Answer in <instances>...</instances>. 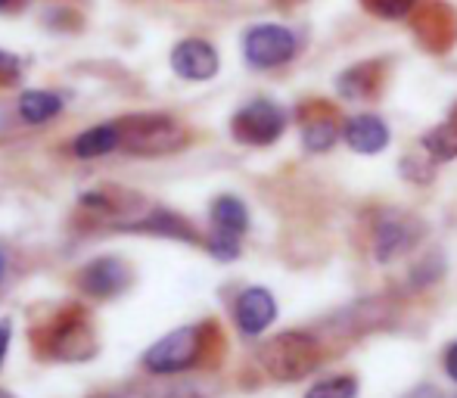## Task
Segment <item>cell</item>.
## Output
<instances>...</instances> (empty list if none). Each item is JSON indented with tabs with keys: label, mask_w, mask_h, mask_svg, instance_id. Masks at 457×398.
Returning <instances> with one entry per match:
<instances>
[{
	"label": "cell",
	"mask_w": 457,
	"mask_h": 398,
	"mask_svg": "<svg viewBox=\"0 0 457 398\" xmlns=\"http://www.w3.org/2000/svg\"><path fill=\"white\" fill-rule=\"evenodd\" d=\"M343 137L355 153H361V156H373V153H383L386 146H389L392 131L379 115L361 112V115H352V119L345 121Z\"/></svg>",
	"instance_id": "10"
},
{
	"label": "cell",
	"mask_w": 457,
	"mask_h": 398,
	"mask_svg": "<svg viewBox=\"0 0 457 398\" xmlns=\"http://www.w3.org/2000/svg\"><path fill=\"white\" fill-rule=\"evenodd\" d=\"M6 4H10V0H0V6H6Z\"/></svg>",
	"instance_id": "25"
},
{
	"label": "cell",
	"mask_w": 457,
	"mask_h": 398,
	"mask_svg": "<svg viewBox=\"0 0 457 398\" xmlns=\"http://www.w3.org/2000/svg\"><path fill=\"white\" fill-rule=\"evenodd\" d=\"M134 230H140V234H159V236H175V240H184V243H196V234H193V228L184 221L181 215H175V211H165V209H156L150 211L146 218H140V221L131 224Z\"/></svg>",
	"instance_id": "14"
},
{
	"label": "cell",
	"mask_w": 457,
	"mask_h": 398,
	"mask_svg": "<svg viewBox=\"0 0 457 398\" xmlns=\"http://www.w3.org/2000/svg\"><path fill=\"white\" fill-rule=\"evenodd\" d=\"M4 274H6V253L0 249V280H4Z\"/></svg>",
	"instance_id": "24"
},
{
	"label": "cell",
	"mask_w": 457,
	"mask_h": 398,
	"mask_svg": "<svg viewBox=\"0 0 457 398\" xmlns=\"http://www.w3.org/2000/svg\"><path fill=\"white\" fill-rule=\"evenodd\" d=\"M234 318L243 336H262L277 318V299L265 286H249L237 296Z\"/></svg>",
	"instance_id": "8"
},
{
	"label": "cell",
	"mask_w": 457,
	"mask_h": 398,
	"mask_svg": "<svg viewBox=\"0 0 457 398\" xmlns=\"http://www.w3.org/2000/svg\"><path fill=\"white\" fill-rule=\"evenodd\" d=\"M420 240V221L404 211H383L373 228V253H377V261H392L402 253H408L414 243Z\"/></svg>",
	"instance_id": "6"
},
{
	"label": "cell",
	"mask_w": 457,
	"mask_h": 398,
	"mask_svg": "<svg viewBox=\"0 0 457 398\" xmlns=\"http://www.w3.org/2000/svg\"><path fill=\"white\" fill-rule=\"evenodd\" d=\"M121 146V125H96L75 137L72 153L79 159H100Z\"/></svg>",
	"instance_id": "12"
},
{
	"label": "cell",
	"mask_w": 457,
	"mask_h": 398,
	"mask_svg": "<svg viewBox=\"0 0 457 398\" xmlns=\"http://www.w3.org/2000/svg\"><path fill=\"white\" fill-rule=\"evenodd\" d=\"M287 128V115L283 109L277 106L274 100H253L234 115L230 121V131L240 144L249 146H268L274 144L277 137L283 134Z\"/></svg>",
	"instance_id": "5"
},
{
	"label": "cell",
	"mask_w": 457,
	"mask_h": 398,
	"mask_svg": "<svg viewBox=\"0 0 457 398\" xmlns=\"http://www.w3.org/2000/svg\"><path fill=\"white\" fill-rule=\"evenodd\" d=\"M420 146L427 150V156L433 162H448V159L457 156V121H445V125L433 128L429 134L420 137Z\"/></svg>",
	"instance_id": "16"
},
{
	"label": "cell",
	"mask_w": 457,
	"mask_h": 398,
	"mask_svg": "<svg viewBox=\"0 0 457 398\" xmlns=\"http://www.w3.org/2000/svg\"><path fill=\"white\" fill-rule=\"evenodd\" d=\"M50 352L56 358H66V361H85V358L94 355V330L79 314L66 318L50 336Z\"/></svg>",
	"instance_id": "11"
},
{
	"label": "cell",
	"mask_w": 457,
	"mask_h": 398,
	"mask_svg": "<svg viewBox=\"0 0 457 398\" xmlns=\"http://www.w3.org/2000/svg\"><path fill=\"white\" fill-rule=\"evenodd\" d=\"M305 398H358V380L349 374L327 377V380L314 383L305 393Z\"/></svg>",
	"instance_id": "19"
},
{
	"label": "cell",
	"mask_w": 457,
	"mask_h": 398,
	"mask_svg": "<svg viewBox=\"0 0 457 398\" xmlns=\"http://www.w3.org/2000/svg\"><path fill=\"white\" fill-rule=\"evenodd\" d=\"M337 125H333L330 119H318L312 121V125L302 128V146H305L308 153H327L333 144H337Z\"/></svg>",
	"instance_id": "18"
},
{
	"label": "cell",
	"mask_w": 457,
	"mask_h": 398,
	"mask_svg": "<svg viewBox=\"0 0 457 398\" xmlns=\"http://www.w3.org/2000/svg\"><path fill=\"white\" fill-rule=\"evenodd\" d=\"M79 280H81V290H85L87 296L109 299V296H115V293L125 290L128 268H125V261L115 259V255H103V259L91 261V265L79 274Z\"/></svg>",
	"instance_id": "9"
},
{
	"label": "cell",
	"mask_w": 457,
	"mask_h": 398,
	"mask_svg": "<svg viewBox=\"0 0 457 398\" xmlns=\"http://www.w3.org/2000/svg\"><path fill=\"white\" fill-rule=\"evenodd\" d=\"M60 112H62V97L54 91H25L19 97V115L29 125H44V121H50Z\"/></svg>",
	"instance_id": "15"
},
{
	"label": "cell",
	"mask_w": 457,
	"mask_h": 398,
	"mask_svg": "<svg viewBox=\"0 0 457 398\" xmlns=\"http://www.w3.org/2000/svg\"><path fill=\"white\" fill-rule=\"evenodd\" d=\"M259 364L277 383H295L320 364V343L305 330H283L259 349Z\"/></svg>",
	"instance_id": "1"
},
{
	"label": "cell",
	"mask_w": 457,
	"mask_h": 398,
	"mask_svg": "<svg viewBox=\"0 0 457 398\" xmlns=\"http://www.w3.org/2000/svg\"><path fill=\"white\" fill-rule=\"evenodd\" d=\"M442 368H445L448 380L457 383V343H452L445 349V355H442Z\"/></svg>",
	"instance_id": "22"
},
{
	"label": "cell",
	"mask_w": 457,
	"mask_h": 398,
	"mask_svg": "<svg viewBox=\"0 0 457 398\" xmlns=\"http://www.w3.org/2000/svg\"><path fill=\"white\" fill-rule=\"evenodd\" d=\"M417 0H364V6L373 12V16L383 19H404L411 10H414Z\"/></svg>",
	"instance_id": "20"
},
{
	"label": "cell",
	"mask_w": 457,
	"mask_h": 398,
	"mask_svg": "<svg viewBox=\"0 0 457 398\" xmlns=\"http://www.w3.org/2000/svg\"><path fill=\"white\" fill-rule=\"evenodd\" d=\"M203 327H178L169 336H162L159 343H153L144 352V368L150 374L169 377V374H181V370L193 368L203 355Z\"/></svg>",
	"instance_id": "3"
},
{
	"label": "cell",
	"mask_w": 457,
	"mask_h": 398,
	"mask_svg": "<svg viewBox=\"0 0 457 398\" xmlns=\"http://www.w3.org/2000/svg\"><path fill=\"white\" fill-rule=\"evenodd\" d=\"M218 50L203 37H187V41L175 44L171 50V69L187 81H209L218 75Z\"/></svg>",
	"instance_id": "7"
},
{
	"label": "cell",
	"mask_w": 457,
	"mask_h": 398,
	"mask_svg": "<svg viewBox=\"0 0 457 398\" xmlns=\"http://www.w3.org/2000/svg\"><path fill=\"white\" fill-rule=\"evenodd\" d=\"M121 125V146H128L137 156H162L184 146L187 134L169 115H131L119 121Z\"/></svg>",
	"instance_id": "2"
},
{
	"label": "cell",
	"mask_w": 457,
	"mask_h": 398,
	"mask_svg": "<svg viewBox=\"0 0 457 398\" xmlns=\"http://www.w3.org/2000/svg\"><path fill=\"white\" fill-rule=\"evenodd\" d=\"M10 320H0V368H4V358H6V349H10Z\"/></svg>",
	"instance_id": "23"
},
{
	"label": "cell",
	"mask_w": 457,
	"mask_h": 398,
	"mask_svg": "<svg viewBox=\"0 0 457 398\" xmlns=\"http://www.w3.org/2000/svg\"><path fill=\"white\" fill-rule=\"evenodd\" d=\"M205 246H209V253L221 261H234L237 255H240V240H237V236H228V234H215Z\"/></svg>",
	"instance_id": "21"
},
{
	"label": "cell",
	"mask_w": 457,
	"mask_h": 398,
	"mask_svg": "<svg viewBox=\"0 0 457 398\" xmlns=\"http://www.w3.org/2000/svg\"><path fill=\"white\" fill-rule=\"evenodd\" d=\"M373 72H377V66H373V62H361V66L343 72V75H339V81H337L339 94H343L345 100L367 97V94L377 87V75H373Z\"/></svg>",
	"instance_id": "17"
},
{
	"label": "cell",
	"mask_w": 457,
	"mask_h": 398,
	"mask_svg": "<svg viewBox=\"0 0 457 398\" xmlns=\"http://www.w3.org/2000/svg\"><path fill=\"white\" fill-rule=\"evenodd\" d=\"M299 50V37L277 22H262L243 35V56L253 69H277L287 66Z\"/></svg>",
	"instance_id": "4"
},
{
	"label": "cell",
	"mask_w": 457,
	"mask_h": 398,
	"mask_svg": "<svg viewBox=\"0 0 457 398\" xmlns=\"http://www.w3.org/2000/svg\"><path fill=\"white\" fill-rule=\"evenodd\" d=\"M212 224H215V234H228L240 240L249 228L246 203L237 196H218L215 203H212Z\"/></svg>",
	"instance_id": "13"
}]
</instances>
